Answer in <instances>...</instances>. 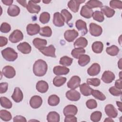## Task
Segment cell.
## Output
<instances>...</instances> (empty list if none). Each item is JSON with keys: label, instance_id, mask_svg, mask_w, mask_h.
<instances>
[{"label": "cell", "instance_id": "cell-10", "mask_svg": "<svg viewBox=\"0 0 122 122\" xmlns=\"http://www.w3.org/2000/svg\"><path fill=\"white\" fill-rule=\"evenodd\" d=\"M81 78L78 76H72L67 82V86L71 89H75L80 85Z\"/></svg>", "mask_w": 122, "mask_h": 122}, {"label": "cell", "instance_id": "cell-15", "mask_svg": "<svg viewBox=\"0 0 122 122\" xmlns=\"http://www.w3.org/2000/svg\"><path fill=\"white\" fill-rule=\"evenodd\" d=\"M105 112L110 118H116L118 115V112L116 109L111 104L106 105L105 107Z\"/></svg>", "mask_w": 122, "mask_h": 122}, {"label": "cell", "instance_id": "cell-7", "mask_svg": "<svg viewBox=\"0 0 122 122\" xmlns=\"http://www.w3.org/2000/svg\"><path fill=\"white\" fill-rule=\"evenodd\" d=\"M2 73L5 77L8 79L12 78L16 75V71L14 68L9 65L5 66L2 69Z\"/></svg>", "mask_w": 122, "mask_h": 122}, {"label": "cell", "instance_id": "cell-51", "mask_svg": "<svg viewBox=\"0 0 122 122\" xmlns=\"http://www.w3.org/2000/svg\"><path fill=\"white\" fill-rule=\"evenodd\" d=\"M11 30L10 25L7 22H3L0 26V31L3 33H8Z\"/></svg>", "mask_w": 122, "mask_h": 122}, {"label": "cell", "instance_id": "cell-2", "mask_svg": "<svg viewBox=\"0 0 122 122\" xmlns=\"http://www.w3.org/2000/svg\"><path fill=\"white\" fill-rule=\"evenodd\" d=\"M3 58L9 61H13L18 58V53L11 48L8 47L1 51Z\"/></svg>", "mask_w": 122, "mask_h": 122}, {"label": "cell", "instance_id": "cell-6", "mask_svg": "<svg viewBox=\"0 0 122 122\" xmlns=\"http://www.w3.org/2000/svg\"><path fill=\"white\" fill-rule=\"evenodd\" d=\"M85 1V0H71L68 2V7L72 12L76 13L79 10L80 5Z\"/></svg>", "mask_w": 122, "mask_h": 122}, {"label": "cell", "instance_id": "cell-30", "mask_svg": "<svg viewBox=\"0 0 122 122\" xmlns=\"http://www.w3.org/2000/svg\"><path fill=\"white\" fill-rule=\"evenodd\" d=\"M60 119L59 114L56 112H50L47 116V120L49 122H59Z\"/></svg>", "mask_w": 122, "mask_h": 122}, {"label": "cell", "instance_id": "cell-29", "mask_svg": "<svg viewBox=\"0 0 122 122\" xmlns=\"http://www.w3.org/2000/svg\"><path fill=\"white\" fill-rule=\"evenodd\" d=\"M101 12L108 18L113 17L115 12L113 9L107 6H103L101 7Z\"/></svg>", "mask_w": 122, "mask_h": 122}, {"label": "cell", "instance_id": "cell-25", "mask_svg": "<svg viewBox=\"0 0 122 122\" xmlns=\"http://www.w3.org/2000/svg\"><path fill=\"white\" fill-rule=\"evenodd\" d=\"M37 90L41 93L46 92L48 89L49 85L47 82L44 81H40L37 82L36 85Z\"/></svg>", "mask_w": 122, "mask_h": 122}, {"label": "cell", "instance_id": "cell-11", "mask_svg": "<svg viewBox=\"0 0 122 122\" xmlns=\"http://www.w3.org/2000/svg\"><path fill=\"white\" fill-rule=\"evenodd\" d=\"M27 32L28 35L32 36L39 33L40 26L38 24H29L26 27Z\"/></svg>", "mask_w": 122, "mask_h": 122}, {"label": "cell", "instance_id": "cell-62", "mask_svg": "<svg viewBox=\"0 0 122 122\" xmlns=\"http://www.w3.org/2000/svg\"><path fill=\"white\" fill-rule=\"evenodd\" d=\"M42 2L45 4H48L51 2V0H43Z\"/></svg>", "mask_w": 122, "mask_h": 122}, {"label": "cell", "instance_id": "cell-22", "mask_svg": "<svg viewBox=\"0 0 122 122\" xmlns=\"http://www.w3.org/2000/svg\"><path fill=\"white\" fill-rule=\"evenodd\" d=\"M93 13V11L92 10L90 9L85 5L82 7L80 11L81 15L82 17L86 19L91 18L92 16Z\"/></svg>", "mask_w": 122, "mask_h": 122}, {"label": "cell", "instance_id": "cell-39", "mask_svg": "<svg viewBox=\"0 0 122 122\" xmlns=\"http://www.w3.org/2000/svg\"><path fill=\"white\" fill-rule=\"evenodd\" d=\"M0 99V104L2 107L6 109H10L12 107V102L8 98L5 97H1Z\"/></svg>", "mask_w": 122, "mask_h": 122}, {"label": "cell", "instance_id": "cell-14", "mask_svg": "<svg viewBox=\"0 0 122 122\" xmlns=\"http://www.w3.org/2000/svg\"><path fill=\"white\" fill-rule=\"evenodd\" d=\"M64 20L61 15V14L58 12H55L53 15V23L55 26L60 27L64 26Z\"/></svg>", "mask_w": 122, "mask_h": 122}, {"label": "cell", "instance_id": "cell-36", "mask_svg": "<svg viewBox=\"0 0 122 122\" xmlns=\"http://www.w3.org/2000/svg\"><path fill=\"white\" fill-rule=\"evenodd\" d=\"M39 34L42 36L49 37L51 36L52 30L50 27L45 26L40 29Z\"/></svg>", "mask_w": 122, "mask_h": 122}, {"label": "cell", "instance_id": "cell-35", "mask_svg": "<svg viewBox=\"0 0 122 122\" xmlns=\"http://www.w3.org/2000/svg\"><path fill=\"white\" fill-rule=\"evenodd\" d=\"M60 102V98L56 95H51L48 98V103L49 105L55 106L57 105Z\"/></svg>", "mask_w": 122, "mask_h": 122}, {"label": "cell", "instance_id": "cell-46", "mask_svg": "<svg viewBox=\"0 0 122 122\" xmlns=\"http://www.w3.org/2000/svg\"><path fill=\"white\" fill-rule=\"evenodd\" d=\"M102 113L101 112L95 111L93 112L90 116V118L92 121L93 122H99L102 118Z\"/></svg>", "mask_w": 122, "mask_h": 122}, {"label": "cell", "instance_id": "cell-53", "mask_svg": "<svg viewBox=\"0 0 122 122\" xmlns=\"http://www.w3.org/2000/svg\"><path fill=\"white\" fill-rule=\"evenodd\" d=\"M64 122H76L77 121V118L72 115H69L65 116Z\"/></svg>", "mask_w": 122, "mask_h": 122}, {"label": "cell", "instance_id": "cell-42", "mask_svg": "<svg viewBox=\"0 0 122 122\" xmlns=\"http://www.w3.org/2000/svg\"><path fill=\"white\" fill-rule=\"evenodd\" d=\"M92 95L96 99L100 101H104L106 99V96L100 91L97 90H92Z\"/></svg>", "mask_w": 122, "mask_h": 122}, {"label": "cell", "instance_id": "cell-63", "mask_svg": "<svg viewBox=\"0 0 122 122\" xmlns=\"http://www.w3.org/2000/svg\"><path fill=\"white\" fill-rule=\"evenodd\" d=\"M121 73H122V71H120V79H122V77H121Z\"/></svg>", "mask_w": 122, "mask_h": 122}, {"label": "cell", "instance_id": "cell-32", "mask_svg": "<svg viewBox=\"0 0 122 122\" xmlns=\"http://www.w3.org/2000/svg\"><path fill=\"white\" fill-rule=\"evenodd\" d=\"M90 61V57L86 54H82L79 58L78 64L81 66H85Z\"/></svg>", "mask_w": 122, "mask_h": 122}, {"label": "cell", "instance_id": "cell-3", "mask_svg": "<svg viewBox=\"0 0 122 122\" xmlns=\"http://www.w3.org/2000/svg\"><path fill=\"white\" fill-rule=\"evenodd\" d=\"M9 40L12 43H17L23 39V34L19 30H14L10 35Z\"/></svg>", "mask_w": 122, "mask_h": 122}, {"label": "cell", "instance_id": "cell-56", "mask_svg": "<svg viewBox=\"0 0 122 122\" xmlns=\"http://www.w3.org/2000/svg\"><path fill=\"white\" fill-rule=\"evenodd\" d=\"M115 87L116 88L119 89H122V79H119L115 81Z\"/></svg>", "mask_w": 122, "mask_h": 122}, {"label": "cell", "instance_id": "cell-55", "mask_svg": "<svg viewBox=\"0 0 122 122\" xmlns=\"http://www.w3.org/2000/svg\"><path fill=\"white\" fill-rule=\"evenodd\" d=\"M8 43V39L4 36L0 37V46L1 47L5 46Z\"/></svg>", "mask_w": 122, "mask_h": 122}, {"label": "cell", "instance_id": "cell-24", "mask_svg": "<svg viewBox=\"0 0 122 122\" xmlns=\"http://www.w3.org/2000/svg\"><path fill=\"white\" fill-rule=\"evenodd\" d=\"M33 45L39 51L45 47L47 44V41L44 39H41L39 38H35L32 41Z\"/></svg>", "mask_w": 122, "mask_h": 122}, {"label": "cell", "instance_id": "cell-34", "mask_svg": "<svg viewBox=\"0 0 122 122\" xmlns=\"http://www.w3.org/2000/svg\"><path fill=\"white\" fill-rule=\"evenodd\" d=\"M67 81V79L64 77L56 76L53 80V84L56 87H60L63 85Z\"/></svg>", "mask_w": 122, "mask_h": 122}, {"label": "cell", "instance_id": "cell-31", "mask_svg": "<svg viewBox=\"0 0 122 122\" xmlns=\"http://www.w3.org/2000/svg\"><path fill=\"white\" fill-rule=\"evenodd\" d=\"M93 51L96 53H100L103 49V44L101 41L94 42L92 46Z\"/></svg>", "mask_w": 122, "mask_h": 122}, {"label": "cell", "instance_id": "cell-47", "mask_svg": "<svg viewBox=\"0 0 122 122\" xmlns=\"http://www.w3.org/2000/svg\"><path fill=\"white\" fill-rule=\"evenodd\" d=\"M87 83L93 86H98L101 83V81L98 78H89L87 79Z\"/></svg>", "mask_w": 122, "mask_h": 122}, {"label": "cell", "instance_id": "cell-59", "mask_svg": "<svg viewBox=\"0 0 122 122\" xmlns=\"http://www.w3.org/2000/svg\"><path fill=\"white\" fill-rule=\"evenodd\" d=\"M116 104H117V105L118 106V107H119V110L122 112V102H118V101H117L116 102Z\"/></svg>", "mask_w": 122, "mask_h": 122}, {"label": "cell", "instance_id": "cell-57", "mask_svg": "<svg viewBox=\"0 0 122 122\" xmlns=\"http://www.w3.org/2000/svg\"><path fill=\"white\" fill-rule=\"evenodd\" d=\"M13 0H2L1 2L5 5H8V6H11V4L13 2Z\"/></svg>", "mask_w": 122, "mask_h": 122}, {"label": "cell", "instance_id": "cell-52", "mask_svg": "<svg viewBox=\"0 0 122 122\" xmlns=\"http://www.w3.org/2000/svg\"><path fill=\"white\" fill-rule=\"evenodd\" d=\"M8 84L7 82H1L0 83V93H4L8 90Z\"/></svg>", "mask_w": 122, "mask_h": 122}, {"label": "cell", "instance_id": "cell-1", "mask_svg": "<svg viewBox=\"0 0 122 122\" xmlns=\"http://www.w3.org/2000/svg\"><path fill=\"white\" fill-rule=\"evenodd\" d=\"M48 69V65L45 61L39 59L37 60L33 66V72L34 74L38 77L44 76Z\"/></svg>", "mask_w": 122, "mask_h": 122}, {"label": "cell", "instance_id": "cell-5", "mask_svg": "<svg viewBox=\"0 0 122 122\" xmlns=\"http://www.w3.org/2000/svg\"><path fill=\"white\" fill-rule=\"evenodd\" d=\"M78 35V32L74 29L67 30L64 33V37L68 42H72Z\"/></svg>", "mask_w": 122, "mask_h": 122}, {"label": "cell", "instance_id": "cell-28", "mask_svg": "<svg viewBox=\"0 0 122 122\" xmlns=\"http://www.w3.org/2000/svg\"><path fill=\"white\" fill-rule=\"evenodd\" d=\"M8 15L11 17H15L18 16L20 13V8L15 5H11L10 6L7 10Z\"/></svg>", "mask_w": 122, "mask_h": 122}, {"label": "cell", "instance_id": "cell-26", "mask_svg": "<svg viewBox=\"0 0 122 122\" xmlns=\"http://www.w3.org/2000/svg\"><path fill=\"white\" fill-rule=\"evenodd\" d=\"M74 47L76 48H84L88 45V41L87 39L83 37H80L78 38L74 43Z\"/></svg>", "mask_w": 122, "mask_h": 122}, {"label": "cell", "instance_id": "cell-9", "mask_svg": "<svg viewBox=\"0 0 122 122\" xmlns=\"http://www.w3.org/2000/svg\"><path fill=\"white\" fill-rule=\"evenodd\" d=\"M66 97L71 101H78L81 98L80 93L74 89H71L67 91L66 93Z\"/></svg>", "mask_w": 122, "mask_h": 122}, {"label": "cell", "instance_id": "cell-4", "mask_svg": "<svg viewBox=\"0 0 122 122\" xmlns=\"http://www.w3.org/2000/svg\"><path fill=\"white\" fill-rule=\"evenodd\" d=\"M89 31L92 35L98 37L102 34V29L100 25L94 23H91L89 25Z\"/></svg>", "mask_w": 122, "mask_h": 122}, {"label": "cell", "instance_id": "cell-37", "mask_svg": "<svg viewBox=\"0 0 122 122\" xmlns=\"http://www.w3.org/2000/svg\"><path fill=\"white\" fill-rule=\"evenodd\" d=\"M85 52V50L83 48H76L72 50L71 54L73 57L76 59H79L80 56L84 54Z\"/></svg>", "mask_w": 122, "mask_h": 122}, {"label": "cell", "instance_id": "cell-33", "mask_svg": "<svg viewBox=\"0 0 122 122\" xmlns=\"http://www.w3.org/2000/svg\"><path fill=\"white\" fill-rule=\"evenodd\" d=\"M85 5L88 6L90 9L95 8H101L102 6V3L101 1L97 0H90L88 1Z\"/></svg>", "mask_w": 122, "mask_h": 122}, {"label": "cell", "instance_id": "cell-41", "mask_svg": "<svg viewBox=\"0 0 122 122\" xmlns=\"http://www.w3.org/2000/svg\"><path fill=\"white\" fill-rule=\"evenodd\" d=\"M72 61L73 59L72 58L66 56H64L60 59L59 63L60 64L64 66H69L71 64Z\"/></svg>", "mask_w": 122, "mask_h": 122}, {"label": "cell", "instance_id": "cell-54", "mask_svg": "<svg viewBox=\"0 0 122 122\" xmlns=\"http://www.w3.org/2000/svg\"><path fill=\"white\" fill-rule=\"evenodd\" d=\"M13 122H26L27 121L26 118L21 115H17L15 117H14L13 119Z\"/></svg>", "mask_w": 122, "mask_h": 122}, {"label": "cell", "instance_id": "cell-19", "mask_svg": "<svg viewBox=\"0 0 122 122\" xmlns=\"http://www.w3.org/2000/svg\"><path fill=\"white\" fill-rule=\"evenodd\" d=\"M101 71V67L100 65L97 63H93L87 70L88 74L92 76L98 75Z\"/></svg>", "mask_w": 122, "mask_h": 122}, {"label": "cell", "instance_id": "cell-48", "mask_svg": "<svg viewBox=\"0 0 122 122\" xmlns=\"http://www.w3.org/2000/svg\"><path fill=\"white\" fill-rule=\"evenodd\" d=\"M110 6L113 9H122V2L120 0H111L110 1Z\"/></svg>", "mask_w": 122, "mask_h": 122}, {"label": "cell", "instance_id": "cell-49", "mask_svg": "<svg viewBox=\"0 0 122 122\" xmlns=\"http://www.w3.org/2000/svg\"><path fill=\"white\" fill-rule=\"evenodd\" d=\"M110 93L114 96H118L122 95V91L115 86H112L109 89Z\"/></svg>", "mask_w": 122, "mask_h": 122}, {"label": "cell", "instance_id": "cell-20", "mask_svg": "<svg viewBox=\"0 0 122 122\" xmlns=\"http://www.w3.org/2000/svg\"><path fill=\"white\" fill-rule=\"evenodd\" d=\"M11 98L16 102H20L22 101L23 98V94L19 87H16L14 89L13 93L11 95Z\"/></svg>", "mask_w": 122, "mask_h": 122}, {"label": "cell", "instance_id": "cell-16", "mask_svg": "<svg viewBox=\"0 0 122 122\" xmlns=\"http://www.w3.org/2000/svg\"><path fill=\"white\" fill-rule=\"evenodd\" d=\"M114 74L110 71H105L101 78L102 80L106 83H111L115 79Z\"/></svg>", "mask_w": 122, "mask_h": 122}, {"label": "cell", "instance_id": "cell-58", "mask_svg": "<svg viewBox=\"0 0 122 122\" xmlns=\"http://www.w3.org/2000/svg\"><path fill=\"white\" fill-rule=\"evenodd\" d=\"M17 1L18 3H19L21 5H22L23 7L26 8V7L27 6V4L26 3V0H17Z\"/></svg>", "mask_w": 122, "mask_h": 122}, {"label": "cell", "instance_id": "cell-13", "mask_svg": "<svg viewBox=\"0 0 122 122\" xmlns=\"http://www.w3.org/2000/svg\"><path fill=\"white\" fill-rule=\"evenodd\" d=\"M26 9L30 13H38L41 10V7L33 0H30L27 4Z\"/></svg>", "mask_w": 122, "mask_h": 122}, {"label": "cell", "instance_id": "cell-12", "mask_svg": "<svg viewBox=\"0 0 122 122\" xmlns=\"http://www.w3.org/2000/svg\"><path fill=\"white\" fill-rule=\"evenodd\" d=\"M42 103V98L38 95L32 96L30 100V105L31 108L37 109L39 108Z\"/></svg>", "mask_w": 122, "mask_h": 122}, {"label": "cell", "instance_id": "cell-40", "mask_svg": "<svg viewBox=\"0 0 122 122\" xmlns=\"http://www.w3.org/2000/svg\"><path fill=\"white\" fill-rule=\"evenodd\" d=\"M106 51L109 55L114 56L118 54L119 52V49L116 45H113L110 47H107L106 49Z\"/></svg>", "mask_w": 122, "mask_h": 122}, {"label": "cell", "instance_id": "cell-17", "mask_svg": "<svg viewBox=\"0 0 122 122\" xmlns=\"http://www.w3.org/2000/svg\"><path fill=\"white\" fill-rule=\"evenodd\" d=\"M75 26L77 29L81 32V35H85L88 32L86 23L81 20H78L75 22Z\"/></svg>", "mask_w": 122, "mask_h": 122}, {"label": "cell", "instance_id": "cell-38", "mask_svg": "<svg viewBox=\"0 0 122 122\" xmlns=\"http://www.w3.org/2000/svg\"><path fill=\"white\" fill-rule=\"evenodd\" d=\"M0 118L2 120L8 122L11 119L12 116L10 112L5 110H1L0 111Z\"/></svg>", "mask_w": 122, "mask_h": 122}, {"label": "cell", "instance_id": "cell-23", "mask_svg": "<svg viewBox=\"0 0 122 122\" xmlns=\"http://www.w3.org/2000/svg\"><path fill=\"white\" fill-rule=\"evenodd\" d=\"M53 71L55 74L57 75H61L67 74L69 72L70 70L65 66H56L54 67Z\"/></svg>", "mask_w": 122, "mask_h": 122}, {"label": "cell", "instance_id": "cell-50", "mask_svg": "<svg viewBox=\"0 0 122 122\" xmlns=\"http://www.w3.org/2000/svg\"><path fill=\"white\" fill-rule=\"evenodd\" d=\"M86 105L87 107L90 109L96 108L97 106V102L94 99H90L88 100L86 102Z\"/></svg>", "mask_w": 122, "mask_h": 122}, {"label": "cell", "instance_id": "cell-60", "mask_svg": "<svg viewBox=\"0 0 122 122\" xmlns=\"http://www.w3.org/2000/svg\"><path fill=\"white\" fill-rule=\"evenodd\" d=\"M122 59H120L118 62V66L120 69H122Z\"/></svg>", "mask_w": 122, "mask_h": 122}, {"label": "cell", "instance_id": "cell-61", "mask_svg": "<svg viewBox=\"0 0 122 122\" xmlns=\"http://www.w3.org/2000/svg\"><path fill=\"white\" fill-rule=\"evenodd\" d=\"M104 122H113V120H112L111 118H106L104 121Z\"/></svg>", "mask_w": 122, "mask_h": 122}, {"label": "cell", "instance_id": "cell-18", "mask_svg": "<svg viewBox=\"0 0 122 122\" xmlns=\"http://www.w3.org/2000/svg\"><path fill=\"white\" fill-rule=\"evenodd\" d=\"M17 49L23 54H29L31 51V46L26 42L20 43L18 45Z\"/></svg>", "mask_w": 122, "mask_h": 122}, {"label": "cell", "instance_id": "cell-21", "mask_svg": "<svg viewBox=\"0 0 122 122\" xmlns=\"http://www.w3.org/2000/svg\"><path fill=\"white\" fill-rule=\"evenodd\" d=\"M78 112V109L77 107L72 104L67 105L63 109V113L65 116L69 115H75Z\"/></svg>", "mask_w": 122, "mask_h": 122}, {"label": "cell", "instance_id": "cell-8", "mask_svg": "<svg viewBox=\"0 0 122 122\" xmlns=\"http://www.w3.org/2000/svg\"><path fill=\"white\" fill-rule=\"evenodd\" d=\"M40 51L44 55L53 58L56 57L55 48L53 45H50L48 47H45Z\"/></svg>", "mask_w": 122, "mask_h": 122}, {"label": "cell", "instance_id": "cell-27", "mask_svg": "<svg viewBox=\"0 0 122 122\" xmlns=\"http://www.w3.org/2000/svg\"><path fill=\"white\" fill-rule=\"evenodd\" d=\"M80 90L81 93L85 96H89L91 94L92 89L87 83H84L80 85Z\"/></svg>", "mask_w": 122, "mask_h": 122}, {"label": "cell", "instance_id": "cell-45", "mask_svg": "<svg viewBox=\"0 0 122 122\" xmlns=\"http://www.w3.org/2000/svg\"><path fill=\"white\" fill-rule=\"evenodd\" d=\"M50 19V14L47 12H43L41 13L40 16L39 20L42 24L47 23Z\"/></svg>", "mask_w": 122, "mask_h": 122}, {"label": "cell", "instance_id": "cell-44", "mask_svg": "<svg viewBox=\"0 0 122 122\" xmlns=\"http://www.w3.org/2000/svg\"><path fill=\"white\" fill-rule=\"evenodd\" d=\"M93 20L99 22H102L104 20L103 14L99 10H96L94 11L92 15Z\"/></svg>", "mask_w": 122, "mask_h": 122}, {"label": "cell", "instance_id": "cell-43", "mask_svg": "<svg viewBox=\"0 0 122 122\" xmlns=\"http://www.w3.org/2000/svg\"><path fill=\"white\" fill-rule=\"evenodd\" d=\"M61 14L63 17L65 22L67 24H68L69 21H70L72 18V15L71 14V13L69 11H68L67 10L63 9L62 10H61Z\"/></svg>", "mask_w": 122, "mask_h": 122}]
</instances>
